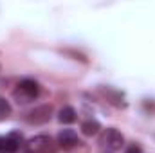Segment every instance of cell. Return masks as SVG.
I'll return each instance as SVG.
<instances>
[{
    "instance_id": "5b68a950",
    "label": "cell",
    "mask_w": 155,
    "mask_h": 153,
    "mask_svg": "<svg viewBox=\"0 0 155 153\" xmlns=\"http://www.w3.org/2000/svg\"><path fill=\"white\" fill-rule=\"evenodd\" d=\"M20 142H22V133L20 132H13L7 137L0 135V153H18Z\"/></svg>"
},
{
    "instance_id": "ba28073f",
    "label": "cell",
    "mask_w": 155,
    "mask_h": 153,
    "mask_svg": "<svg viewBox=\"0 0 155 153\" xmlns=\"http://www.w3.org/2000/svg\"><path fill=\"white\" fill-rule=\"evenodd\" d=\"M99 130H101V124H99V121H96V119H88V121H85V122L81 124V132H83V135H87V137L97 135Z\"/></svg>"
},
{
    "instance_id": "7a4b0ae2",
    "label": "cell",
    "mask_w": 155,
    "mask_h": 153,
    "mask_svg": "<svg viewBox=\"0 0 155 153\" xmlns=\"http://www.w3.org/2000/svg\"><path fill=\"white\" fill-rule=\"evenodd\" d=\"M29 150L35 153H58L56 144L47 135H36L29 141Z\"/></svg>"
},
{
    "instance_id": "3957f363",
    "label": "cell",
    "mask_w": 155,
    "mask_h": 153,
    "mask_svg": "<svg viewBox=\"0 0 155 153\" xmlns=\"http://www.w3.org/2000/svg\"><path fill=\"white\" fill-rule=\"evenodd\" d=\"M101 142H103V146H107V150L119 151L124 146V137H123V133L119 130H116V128H107V132L103 133Z\"/></svg>"
},
{
    "instance_id": "7c38bea8",
    "label": "cell",
    "mask_w": 155,
    "mask_h": 153,
    "mask_svg": "<svg viewBox=\"0 0 155 153\" xmlns=\"http://www.w3.org/2000/svg\"><path fill=\"white\" fill-rule=\"evenodd\" d=\"M25 153H35V151H31V150H27V151H25Z\"/></svg>"
},
{
    "instance_id": "8fae6325",
    "label": "cell",
    "mask_w": 155,
    "mask_h": 153,
    "mask_svg": "<svg viewBox=\"0 0 155 153\" xmlns=\"http://www.w3.org/2000/svg\"><path fill=\"white\" fill-rule=\"evenodd\" d=\"M124 153H143V150H141V146H139V144H132V146H130Z\"/></svg>"
},
{
    "instance_id": "6da1fadb",
    "label": "cell",
    "mask_w": 155,
    "mask_h": 153,
    "mask_svg": "<svg viewBox=\"0 0 155 153\" xmlns=\"http://www.w3.org/2000/svg\"><path fill=\"white\" fill-rule=\"evenodd\" d=\"M38 94H40V85L35 79L27 77V79H22L18 83V86L15 90V99L22 105H25V103L33 101L35 97H38Z\"/></svg>"
},
{
    "instance_id": "52a82bcc",
    "label": "cell",
    "mask_w": 155,
    "mask_h": 153,
    "mask_svg": "<svg viewBox=\"0 0 155 153\" xmlns=\"http://www.w3.org/2000/svg\"><path fill=\"white\" fill-rule=\"evenodd\" d=\"M76 119H78V114L72 106H63V108L58 112V121H60L61 124H71V122H74Z\"/></svg>"
},
{
    "instance_id": "9c48e42d",
    "label": "cell",
    "mask_w": 155,
    "mask_h": 153,
    "mask_svg": "<svg viewBox=\"0 0 155 153\" xmlns=\"http://www.w3.org/2000/svg\"><path fill=\"white\" fill-rule=\"evenodd\" d=\"M103 94L108 96V101H110L112 105H116V106H119V108H121V106H126V103L123 101V96H121L119 92H116V90H112V88L107 86V90L103 88Z\"/></svg>"
},
{
    "instance_id": "30bf717a",
    "label": "cell",
    "mask_w": 155,
    "mask_h": 153,
    "mask_svg": "<svg viewBox=\"0 0 155 153\" xmlns=\"http://www.w3.org/2000/svg\"><path fill=\"white\" fill-rule=\"evenodd\" d=\"M11 112H13V108H11L9 101H7L5 97H2V96H0V121H5V119H9Z\"/></svg>"
},
{
    "instance_id": "8992f818",
    "label": "cell",
    "mask_w": 155,
    "mask_h": 153,
    "mask_svg": "<svg viewBox=\"0 0 155 153\" xmlns=\"http://www.w3.org/2000/svg\"><path fill=\"white\" fill-rule=\"evenodd\" d=\"M58 144L60 148H63L65 151H71L74 146H79V139H78V133L71 128H65V130H60L58 133Z\"/></svg>"
},
{
    "instance_id": "277c9868",
    "label": "cell",
    "mask_w": 155,
    "mask_h": 153,
    "mask_svg": "<svg viewBox=\"0 0 155 153\" xmlns=\"http://www.w3.org/2000/svg\"><path fill=\"white\" fill-rule=\"evenodd\" d=\"M52 117V106L51 105H40L36 108H33L27 114V122L31 124H45L49 122Z\"/></svg>"
}]
</instances>
